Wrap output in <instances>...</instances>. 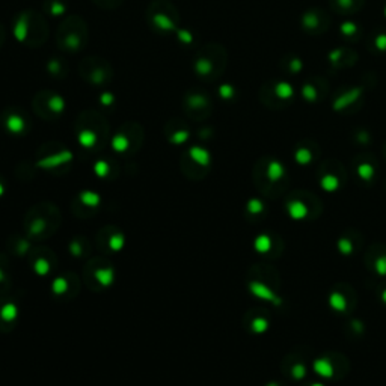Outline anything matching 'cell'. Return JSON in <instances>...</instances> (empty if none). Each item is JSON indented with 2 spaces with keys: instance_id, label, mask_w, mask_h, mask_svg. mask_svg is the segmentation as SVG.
Instances as JSON below:
<instances>
[{
  "instance_id": "cell-1",
  "label": "cell",
  "mask_w": 386,
  "mask_h": 386,
  "mask_svg": "<svg viewBox=\"0 0 386 386\" xmlns=\"http://www.w3.org/2000/svg\"><path fill=\"white\" fill-rule=\"evenodd\" d=\"M260 98L270 109H285L295 102V89L285 80H272L261 88Z\"/></svg>"
},
{
  "instance_id": "cell-2",
  "label": "cell",
  "mask_w": 386,
  "mask_h": 386,
  "mask_svg": "<svg viewBox=\"0 0 386 386\" xmlns=\"http://www.w3.org/2000/svg\"><path fill=\"white\" fill-rule=\"evenodd\" d=\"M364 102V88L349 84L339 89L334 97V109L339 113H353L359 111Z\"/></svg>"
},
{
  "instance_id": "cell-3",
  "label": "cell",
  "mask_w": 386,
  "mask_h": 386,
  "mask_svg": "<svg viewBox=\"0 0 386 386\" xmlns=\"http://www.w3.org/2000/svg\"><path fill=\"white\" fill-rule=\"evenodd\" d=\"M300 26L308 35L319 36L326 32L330 26L329 14L321 8H311L302 14L300 17Z\"/></svg>"
},
{
  "instance_id": "cell-4",
  "label": "cell",
  "mask_w": 386,
  "mask_h": 386,
  "mask_svg": "<svg viewBox=\"0 0 386 386\" xmlns=\"http://www.w3.org/2000/svg\"><path fill=\"white\" fill-rule=\"evenodd\" d=\"M329 94V84L320 76H311L300 88V95L308 103H320Z\"/></svg>"
},
{
  "instance_id": "cell-5",
  "label": "cell",
  "mask_w": 386,
  "mask_h": 386,
  "mask_svg": "<svg viewBox=\"0 0 386 386\" xmlns=\"http://www.w3.org/2000/svg\"><path fill=\"white\" fill-rule=\"evenodd\" d=\"M328 59H329V64L332 65V68L343 69V68H349L354 63H356L358 55L353 50H350V49L339 47V49L332 50L329 53V58Z\"/></svg>"
},
{
  "instance_id": "cell-6",
  "label": "cell",
  "mask_w": 386,
  "mask_h": 386,
  "mask_svg": "<svg viewBox=\"0 0 386 386\" xmlns=\"http://www.w3.org/2000/svg\"><path fill=\"white\" fill-rule=\"evenodd\" d=\"M330 10L339 15H353L365 5V0H329Z\"/></svg>"
},
{
  "instance_id": "cell-7",
  "label": "cell",
  "mask_w": 386,
  "mask_h": 386,
  "mask_svg": "<svg viewBox=\"0 0 386 386\" xmlns=\"http://www.w3.org/2000/svg\"><path fill=\"white\" fill-rule=\"evenodd\" d=\"M281 68L285 74L296 76L304 69V60L295 55H285L281 60Z\"/></svg>"
},
{
  "instance_id": "cell-8",
  "label": "cell",
  "mask_w": 386,
  "mask_h": 386,
  "mask_svg": "<svg viewBox=\"0 0 386 386\" xmlns=\"http://www.w3.org/2000/svg\"><path fill=\"white\" fill-rule=\"evenodd\" d=\"M339 30H341V34L345 40H358V36L361 34L359 26L353 21H344Z\"/></svg>"
},
{
  "instance_id": "cell-9",
  "label": "cell",
  "mask_w": 386,
  "mask_h": 386,
  "mask_svg": "<svg viewBox=\"0 0 386 386\" xmlns=\"http://www.w3.org/2000/svg\"><path fill=\"white\" fill-rule=\"evenodd\" d=\"M315 148V145L314 144H300V146H299V150H297V152H296V157H297V160L299 161H310L313 157H314V150Z\"/></svg>"
},
{
  "instance_id": "cell-10",
  "label": "cell",
  "mask_w": 386,
  "mask_h": 386,
  "mask_svg": "<svg viewBox=\"0 0 386 386\" xmlns=\"http://www.w3.org/2000/svg\"><path fill=\"white\" fill-rule=\"evenodd\" d=\"M8 128L14 131V133H20V131L25 128V122H23V120L17 117V115H12V117L8 118Z\"/></svg>"
},
{
  "instance_id": "cell-11",
  "label": "cell",
  "mask_w": 386,
  "mask_h": 386,
  "mask_svg": "<svg viewBox=\"0 0 386 386\" xmlns=\"http://www.w3.org/2000/svg\"><path fill=\"white\" fill-rule=\"evenodd\" d=\"M154 23H156V26H159L160 29H163V30H172L175 27L174 23L161 14H157L156 17H154Z\"/></svg>"
},
{
  "instance_id": "cell-12",
  "label": "cell",
  "mask_w": 386,
  "mask_h": 386,
  "mask_svg": "<svg viewBox=\"0 0 386 386\" xmlns=\"http://www.w3.org/2000/svg\"><path fill=\"white\" fill-rule=\"evenodd\" d=\"M373 45L376 47V50L379 52H386V32H381L373 35Z\"/></svg>"
},
{
  "instance_id": "cell-13",
  "label": "cell",
  "mask_w": 386,
  "mask_h": 386,
  "mask_svg": "<svg viewBox=\"0 0 386 386\" xmlns=\"http://www.w3.org/2000/svg\"><path fill=\"white\" fill-rule=\"evenodd\" d=\"M212 63L208 59H199L198 63H196V69H198V73L199 74H203V76H207V74H210L212 73Z\"/></svg>"
},
{
  "instance_id": "cell-14",
  "label": "cell",
  "mask_w": 386,
  "mask_h": 386,
  "mask_svg": "<svg viewBox=\"0 0 386 386\" xmlns=\"http://www.w3.org/2000/svg\"><path fill=\"white\" fill-rule=\"evenodd\" d=\"M64 104H65L64 100L59 95H53V98L50 100V107H52V111H55V112H63Z\"/></svg>"
},
{
  "instance_id": "cell-15",
  "label": "cell",
  "mask_w": 386,
  "mask_h": 386,
  "mask_svg": "<svg viewBox=\"0 0 386 386\" xmlns=\"http://www.w3.org/2000/svg\"><path fill=\"white\" fill-rule=\"evenodd\" d=\"M26 21H25V17H23L19 23H17V27H15V35H17V38L20 41H23L26 38Z\"/></svg>"
},
{
  "instance_id": "cell-16",
  "label": "cell",
  "mask_w": 386,
  "mask_h": 386,
  "mask_svg": "<svg viewBox=\"0 0 386 386\" xmlns=\"http://www.w3.org/2000/svg\"><path fill=\"white\" fill-rule=\"evenodd\" d=\"M220 95L223 98H231L234 95V89L229 87V84H223V87L220 88Z\"/></svg>"
},
{
  "instance_id": "cell-17",
  "label": "cell",
  "mask_w": 386,
  "mask_h": 386,
  "mask_svg": "<svg viewBox=\"0 0 386 386\" xmlns=\"http://www.w3.org/2000/svg\"><path fill=\"white\" fill-rule=\"evenodd\" d=\"M180 40H183L184 43H190L192 41V36L189 32H180Z\"/></svg>"
},
{
  "instance_id": "cell-18",
  "label": "cell",
  "mask_w": 386,
  "mask_h": 386,
  "mask_svg": "<svg viewBox=\"0 0 386 386\" xmlns=\"http://www.w3.org/2000/svg\"><path fill=\"white\" fill-rule=\"evenodd\" d=\"M385 19H386V3H385Z\"/></svg>"
}]
</instances>
